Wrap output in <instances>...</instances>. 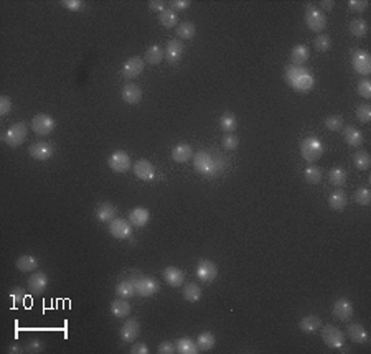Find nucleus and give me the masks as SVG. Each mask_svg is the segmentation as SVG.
<instances>
[{
    "label": "nucleus",
    "instance_id": "31",
    "mask_svg": "<svg viewBox=\"0 0 371 354\" xmlns=\"http://www.w3.org/2000/svg\"><path fill=\"white\" fill-rule=\"evenodd\" d=\"M38 260H36L33 255H20L17 260V268L20 272H33L38 268Z\"/></svg>",
    "mask_w": 371,
    "mask_h": 354
},
{
    "label": "nucleus",
    "instance_id": "38",
    "mask_svg": "<svg viewBox=\"0 0 371 354\" xmlns=\"http://www.w3.org/2000/svg\"><path fill=\"white\" fill-rule=\"evenodd\" d=\"M160 23H162V27H165V28H173L178 23L177 12H173L172 9H165L160 14Z\"/></svg>",
    "mask_w": 371,
    "mask_h": 354
},
{
    "label": "nucleus",
    "instance_id": "33",
    "mask_svg": "<svg viewBox=\"0 0 371 354\" xmlns=\"http://www.w3.org/2000/svg\"><path fill=\"white\" fill-rule=\"evenodd\" d=\"M346 203H348V198H346V194L343 191H335L330 194V198H328V204L333 211H343L346 207Z\"/></svg>",
    "mask_w": 371,
    "mask_h": 354
},
{
    "label": "nucleus",
    "instance_id": "43",
    "mask_svg": "<svg viewBox=\"0 0 371 354\" xmlns=\"http://www.w3.org/2000/svg\"><path fill=\"white\" fill-rule=\"evenodd\" d=\"M305 181L310 183V185H319L322 181V170L315 167V165H310L305 170Z\"/></svg>",
    "mask_w": 371,
    "mask_h": 354
},
{
    "label": "nucleus",
    "instance_id": "7",
    "mask_svg": "<svg viewBox=\"0 0 371 354\" xmlns=\"http://www.w3.org/2000/svg\"><path fill=\"white\" fill-rule=\"evenodd\" d=\"M30 127H32V130L36 133V135L46 137V135H50V133L54 130L56 124H54V119L51 117V115H48V114H36L35 117L32 119V122H30Z\"/></svg>",
    "mask_w": 371,
    "mask_h": 354
},
{
    "label": "nucleus",
    "instance_id": "22",
    "mask_svg": "<svg viewBox=\"0 0 371 354\" xmlns=\"http://www.w3.org/2000/svg\"><path fill=\"white\" fill-rule=\"evenodd\" d=\"M163 278L170 287H180L185 284V273L178 267H167L163 270Z\"/></svg>",
    "mask_w": 371,
    "mask_h": 354
},
{
    "label": "nucleus",
    "instance_id": "12",
    "mask_svg": "<svg viewBox=\"0 0 371 354\" xmlns=\"http://www.w3.org/2000/svg\"><path fill=\"white\" fill-rule=\"evenodd\" d=\"M28 152H30V155H32V158H35V160L46 162V160H50V158L53 157L54 149H53L51 144L40 140V142H35V144L30 145Z\"/></svg>",
    "mask_w": 371,
    "mask_h": 354
},
{
    "label": "nucleus",
    "instance_id": "60",
    "mask_svg": "<svg viewBox=\"0 0 371 354\" xmlns=\"http://www.w3.org/2000/svg\"><path fill=\"white\" fill-rule=\"evenodd\" d=\"M9 352H10V354H14V352H22V349H20V346H18V344H12V346L9 347Z\"/></svg>",
    "mask_w": 371,
    "mask_h": 354
},
{
    "label": "nucleus",
    "instance_id": "40",
    "mask_svg": "<svg viewBox=\"0 0 371 354\" xmlns=\"http://www.w3.org/2000/svg\"><path fill=\"white\" fill-rule=\"evenodd\" d=\"M195 33H197V28L192 22H183L177 27V35L183 40H192Z\"/></svg>",
    "mask_w": 371,
    "mask_h": 354
},
{
    "label": "nucleus",
    "instance_id": "15",
    "mask_svg": "<svg viewBox=\"0 0 371 354\" xmlns=\"http://www.w3.org/2000/svg\"><path fill=\"white\" fill-rule=\"evenodd\" d=\"M134 173L139 180L144 181H152L155 178V168L149 160H139L134 163Z\"/></svg>",
    "mask_w": 371,
    "mask_h": 354
},
{
    "label": "nucleus",
    "instance_id": "30",
    "mask_svg": "<svg viewBox=\"0 0 371 354\" xmlns=\"http://www.w3.org/2000/svg\"><path fill=\"white\" fill-rule=\"evenodd\" d=\"M175 347H177V351L180 354H197V352H200L198 344L190 338H178L177 343H175Z\"/></svg>",
    "mask_w": 371,
    "mask_h": 354
},
{
    "label": "nucleus",
    "instance_id": "14",
    "mask_svg": "<svg viewBox=\"0 0 371 354\" xmlns=\"http://www.w3.org/2000/svg\"><path fill=\"white\" fill-rule=\"evenodd\" d=\"M144 66H145V61L141 56H132V58L127 59L122 66V76L126 79L137 78L144 71Z\"/></svg>",
    "mask_w": 371,
    "mask_h": 354
},
{
    "label": "nucleus",
    "instance_id": "5",
    "mask_svg": "<svg viewBox=\"0 0 371 354\" xmlns=\"http://www.w3.org/2000/svg\"><path fill=\"white\" fill-rule=\"evenodd\" d=\"M305 23H307L308 30H312L315 33H320L327 28V17L320 9L314 7V5H307Z\"/></svg>",
    "mask_w": 371,
    "mask_h": 354
},
{
    "label": "nucleus",
    "instance_id": "26",
    "mask_svg": "<svg viewBox=\"0 0 371 354\" xmlns=\"http://www.w3.org/2000/svg\"><path fill=\"white\" fill-rule=\"evenodd\" d=\"M111 313L115 318H126L131 313V303L127 302V298H115L111 303Z\"/></svg>",
    "mask_w": 371,
    "mask_h": 354
},
{
    "label": "nucleus",
    "instance_id": "16",
    "mask_svg": "<svg viewBox=\"0 0 371 354\" xmlns=\"http://www.w3.org/2000/svg\"><path fill=\"white\" fill-rule=\"evenodd\" d=\"M333 315L337 316L340 321H348L353 316V305L346 298H340L333 305Z\"/></svg>",
    "mask_w": 371,
    "mask_h": 354
},
{
    "label": "nucleus",
    "instance_id": "28",
    "mask_svg": "<svg viewBox=\"0 0 371 354\" xmlns=\"http://www.w3.org/2000/svg\"><path fill=\"white\" fill-rule=\"evenodd\" d=\"M310 56V51L305 45H297L294 46V50L290 53V59H292V64L294 66H303L305 64V61L308 59Z\"/></svg>",
    "mask_w": 371,
    "mask_h": 354
},
{
    "label": "nucleus",
    "instance_id": "19",
    "mask_svg": "<svg viewBox=\"0 0 371 354\" xmlns=\"http://www.w3.org/2000/svg\"><path fill=\"white\" fill-rule=\"evenodd\" d=\"M48 287V277L43 272H35L32 277L28 278V290L32 292L33 295H40L43 294Z\"/></svg>",
    "mask_w": 371,
    "mask_h": 354
},
{
    "label": "nucleus",
    "instance_id": "25",
    "mask_svg": "<svg viewBox=\"0 0 371 354\" xmlns=\"http://www.w3.org/2000/svg\"><path fill=\"white\" fill-rule=\"evenodd\" d=\"M343 138L350 147H360L363 144V133L353 125H346L343 130Z\"/></svg>",
    "mask_w": 371,
    "mask_h": 354
},
{
    "label": "nucleus",
    "instance_id": "47",
    "mask_svg": "<svg viewBox=\"0 0 371 354\" xmlns=\"http://www.w3.org/2000/svg\"><path fill=\"white\" fill-rule=\"evenodd\" d=\"M355 201L361 206H368L371 203V191L368 188H360L355 191Z\"/></svg>",
    "mask_w": 371,
    "mask_h": 354
},
{
    "label": "nucleus",
    "instance_id": "45",
    "mask_svg": "<svg viewBox=\"0 0 371 354\" xmlns=\"http://www.w3.org/2000/svg\"><path fill=\"white\" fill-rule=\"evenodd\" d=\"M343 119L340 117V115H328L325 119V127L328 130L332 132H337V130H342L343 129Z\"/></svg>",
    "mask_w": 371,
    "mask_h": 354
},
{
    "label": "nucleus",
    "instance_id": "37",
    "mask_svg": "<svg viewBox=\"0 0 371 354\" xmlns=\"http://www.w3.org/2000/svg\"><path fill=\"white\" fill-rule=\"evenodd\" d=\"M328 180H330V183L333 186H343L346 183V172L343 168L340 167H335L330 170V173H328Z\"/></svg>",
    "mask_w": 371,
    "mask_h": 354
},
{
    "label": "nucleus",
    "instance_id": "39",
    "mask_svg": "<svg viewBox=\"0 0 371 354\" xmlns=\"http://www.w3.org/2000/svg\"><path fill=\"white\" fill-rule=\"evenodd\" d=\"M134 294H136V290H134V285L131 280H122V282H119L117 287H115V295L120 298H129Z\"/></svg>",
    "mask_w": 371,
    "mask_h": 354
},
{
    "label": "nucleus",
    "instance_id": "3",
    "mask_svg": "<svg viewBox=\"0 0 371 354\" xmlns=\"http://www.w3.org/2000/svg\"><path fill=\"white\" fill-rule=\"evenodd\" d=\"M325 152V145L319 137H307L300 142V155L305 162L314 163L317 162L319 158L324 155Z\"/></svg>",
    "mask_w": 371,
    "mask_h": 354
},
{
    "label": "nucleus",
    "instance_id": "29",
    "mask_svg": "<svg viewBox=\"0 0 371 354\" xmlns=\"http://www.w3.org/2000/svg\"><path fill=\"white\" fill-rule=\"evenodd\" d=\"M299 326H300V329H302L303 333L314 334V333H317V331H319V328L322 326V321H320L319 316L308 315V316H305V318H302V320H300Z\"/></svg>",
    "mask_w": 371,
    "mask_h": 354
},
{
    "label": "nucleus",
    "instance_id": "1",
    "mask_svg": "<svg viewBox=\"0 0 371 354\" xmlns=\"http://www.w3.org/2000/svg\"><path fill=\"white\" fill-rule=\"evenodd\" d=\"M228 167V160L221 154H216V150H200L193 157V168L195 172L206 178H215L221 175Z\"/></svg>",
    "mask_w": 371,
    "mask_h": 354
},
{
    "label": "nucleus",
    "instance_id": "27",
    "mask_svg": "<svg viewBox=\"0 0 371 354\" xmlns=\"http://www.w3.org/2000/svg\"><path fill=\"white\" fill-rule=\"evenodd\" d=\"M348 336L351 341H355V343L364 344L368 341V331L364 329L363 325H360V323H355V325L348 326Z\"/></svg>",
    "mask_w": 371,
    "mask_h": 354
},
{
    "label": "nucleus",
    "instance_id": "21",
    "mask_svg": "<svg viewBox=\"0 0 371 354\" xmlns=\"http://www.w3.org/2000/svg\"><path fill=\"white\" fill-rule=\"evenodd\" d=\"M149 219H150V213L145 207H134V209L129 211V223L134 228H144L149 223Z\"/></svg>",
    "mask_w": 371,
    "mask_h": 354
},
{
    "label": "nucleus",
    "instance_id": "11",
    "mask_svg": "<svg viewBox=\"0 0 371 354\" xmlns=\"http://www.w3.org/2000/svg\"><path fill=\"white\" fill-rule=\"evenodd\" d=\"M197 277L200 278V282L203 284H211L215 282L218 277V267L215 262L211 260H202L197 267Z\"/></svg>",
    "mask_w": 371,
    "mask_h": 354
},
{
    "label": "nucleus",
    "instance_id": "34",
    "mask_svg": "<svg viewBox=\"0 0 371 354\" xmlns=\"http://www.w3.org/2000/svg\"><path fill=\"white\" fill-rule=\"evenodd\" d=\"M163 50L159 46V45H152L147 51H145V56H144V61H147L149 64H160V61L163 59Z\"/></svg>",
    "mask_w": 371,
    "mask_h": 354
},
{
    "label": "nucleus",
    "instance_id": "52",
    "mask_svg": "<svg viewBox=\"0 0 371 354\" xmlns=\"http://www.w3.org/2000/svg\"><path fill=\"white\" fill-rule=\"evenodd\" d=\"M61 5L65 9H68L70 12H78L84 7V4L81 2V0H63Z\"/></svg>",
    "mask_w": 371,
    "mask_h": 354
},
{
    "label": "nucleus",
    "instance_id": "58",
    "mask_svg": "<svg viewBox=\"0 0 371 354\" xmlns=\"http://www.w3.org/2000/svg\"><path fill=\"white\" fill-rule=\"evenodd\" d=\"M149 7H150V10H154V12H162L165 10V2H162V0H152V2H149Z\"/></svg>",
    "mask_w": 371,
    "mask_h": 354
},
{
    "label": "nucleus",
    "instance_id": "35",
    "mask_svg": "<svg viewBox=\"0 0 371 354\" xmlns=\"http://www.w3.org/2000/svg\"><path fill=\"white\" fill-rule=\"evenodd\" d=\"M202 295H203L202 294V289H200L197 284H187L183 287V297H185L187 302H192V303L200 302Z\"/></svg>",
    "mask_w": 371,
    "mask_h": 354
},
{
    "label": "nucleus",
    "instance_id": "23",
    "mask_svg": "<svg viewBox=\"0 0 371 354\" xmlns=\"http://www.w3.org/2000/svg\"><path fill=\"white\" fill-rule=\"evenodd\" d=\"M96 218L99 219L101 223H111L112 219L117 218V207L111 203H102V204H99V207H97Z\"/></svg>",
    "mask_w": 371,
    "mask_h": 354
},
{
    "label": "nucleus",
    "instance_id": "2",
    "mask_svg": "<svg viewBox=\"0 0 371 354\" xmlns=\"http://www.w3.org/2000/svg\"><path fill=\"white\" fill-rule=\"evenodd\" d=\"M284 78L285 83L300 94L310 93L315 86L314 75L307 68H303V66H294V64L287 66L284 71Z\"/></svg>",
    "mask_w": 371,
    "mask_h": 354
},
{
    "label": "nucleus",
    "instance_id": "57",
    "mask_svg": "<svg viewBox=\"0 0 371 354\" xmlns=\"http://www.w3.org/2000/svg\"><path fill=\"white\" fill-rule=\"evenodd\" d=\"M131 352L132 354H149V347H147V344H144V343H136L132 346Z\"/></svg>",
    "mask_w": 371,
    "mask_h": 354
},
{
    "label": "nucleus",
    "instance_id": "53",
    "mask_svg": "<svg viewBox=\"0 0 371 354\" xmlns=\"http://www.w3.org/2000/svg\"><path fill=\"white\" fill-rule=\"evenodd\" d=\"M173 351H177V347H175L172 341H162L159 344V349H157L159 354H173Z\"/></svg>",
    "mask_w": 371,
    "mask_h": 354
},
{
    "label": "nucleus",
    "instance_id": "46",
    "mask_svg": "<svg viewBox=\"0 0 371 354\" xmlns=\"http://www.w3.org/2000/svg\"><path fill=\"white\" fill-rule=\"evenodd\" d=\"M356 119L363 122V124H368L371 120V106L369 104H361L356 109Z\"/></svg>",
    "mask_w": 371,
    "mask_h": 354
},
{
    "label": "nucleus",
    "instance_id": "44",
    "mask_svg": "<svg viewBox=\"0 0 371 354\" xmlns=\"http://www.w3.org/2000/svg\"><path fill=\"white\" fill-rule=\"evenodd\" d=\"M221 145L226 152H233L239 147V138L233 135V133H224V137L221 140Z\"/></svg>",
    "mask_w": 371,
    "mask_h": 354
},
{
    "label": "nucleus",
    "instance_id": "8",
    "mask_svg": "<svg viewBox=\"0 0 371 354\" xmlns=\"http://www.w3.org/2000/svg\"><path fill=\"white\" fill-rule=\"evenodd\" d=\"M322 339L328 347H333V349H340L342 346H345V334L340 328L333 326V325H327L322 329Z\"/></svg>",
    "mask_w": 371,
    "mask_h": 354
},
{
    "label": "nucleus",
    "instance_id": "13",
    "mask_svg": "<svg viewBox=\"0 0 371 354\" xmlns=\"http://www.w3.org/2000/svg\"><path fill=\"white\" fill-rule=\"evenodd\" d=\"M109 233L115 239H127L132 234V224L129 221H126V219L115 218L109 223Z\"/></svg>",
    "mask_w": 371,
    "mask_h": 354
},
{
    "label": "nucleus",
    "instance_id": "32",
    "mask_svg": "<svg viewBox=\"0 0 371 354\" xmlns=\"http://www.w3.org/2000/svg\"><path fill=\"white\" fill-rule=\"evenodd\" d=\"M220 127L224 133H233L238 127V119L233 112H224L220 119Z\"/></svg>",
    "mask_w": 371,
    "mask_h": 354
},
{
    "label": "nucleus",
    "instance_id": "4",
    "mask_svg": "<svg viewBox=\"0 0 371 354\" xmlns=\"http://www.w3.org/2000/svg\"><path fill=\"white\" fill-rule=\"evenodd\" d=\"M27 133H28V125L25 124V122H17V124L10 125L9 129L4 132L2 140L9 145V147L17 149L25 142Z\"/></svg>",
    "mask_w": 371,
    "mask_h": 354
},
{
    "label": "nucleus",
    "instance_id": "55",
    "mask_svg": "<svg viewBox=\"0 0 371 354\" xmlns=\"http://www.w3.org/2000/svg\"><path fill=\"white\" fill-rule=\"evenodd\" d=\"M170 5H172V10L173 12H178V10H187L192 4L188 2V0H172V2H170Z\"/></svg>",
    "mask_w": 371,
    "mask_h": 354
},
{
    "label": "nucleus",
    "instance_id": "48",
    "mask_svg": "<svg viewBox=\"0 0 371 354\" xmlns=\"http://www.w3.org/2000/svg\"><path fill=\"white\" fill-rule=\"evenodd\" d=\"M314 45H315V48H317L319 51H327L328 48L332 46V40H330V36H328V35L322 33L314 40Z\"/></svg>",
    "mask_w": 371,
    "mask_h": 354
},
{
    "label": "nucleus",
    "instance_id": "18",
    "mask_svg": "<svg viewBox=\"0 0 371 354\" xmlns=\"http://www.w3.org/2000/svg\"><path fill=\"white\" fill-rule=\"evenodd\" d=\"M141 334V325L136 320H129L124 323V326L120 328V339L124 343H134L137 336Z\"/></svg>",
    "mask_w": 371,
    "mask_h": 354
},
{
    "label": "nucleus",
    "instance_id": "36",
    "mask_svg": "<svg viewBox=\"0 0 371 354\" xmlns=\"http://www.w3.org/2000/svg\"><path fill=\"white\" fill-rule=\"evenodd\" d=\"M215 343H216L215 334L210 333V331L200 333L198 341H197V344H198V347H200V351H210V349H213V346H215Z\"/></svg>",
    "mask_w": 371,
    "mask_h": 354
},
{
    "label": "nucleus",
    "instance_id": "56",
    "mask_svg": "<svg viewBox=\"0 0 371 354\" xmlns=\"http://www.w3.org/2000/svg\"><path fill=\"white\" fill-rule=\"evenodd\" d=\"M25 351H28V352H40V351H43V343H41V341H38V339H33L32 343L27 346Z\"/></svg>",
    "mask_w": 371,
    "mask_h": 354
},
{
    "label": "nucleus",
    "instance_id": "9",
    "mask_svg": "<svg viewBox=\"0 0 371 354\" xmlns=\"http://www.w3.org/2000/svg\"><path fill=\"white\" fill-rule=\"evenodd\" d=\"M107 165H109V168L115 173H126L131 170L132 160H131L129 154H126V152H122V150H117L107 158Z\"/></svg>",
    "mask_w": 371,
    "mask_h": 354
},
{
    "label": "nucleus",
    "instance_id": "6",
    "mask_svg": "<svg viewBox=\"0 0 371 354\" xmlns=\"http://www.w3.org/2000/svg\"><path fill=\"white\" fill-rule=\"evenodd\" d=\"M131 282L134 285L136 294L141 295V297H145V298L155 295L157 292H159V289H160L159 282H157L155 278H152V277H134Z\"/></svg>",
    "mask_w": 371,
    "mask_h": 354
},
{
    "label": "nucleus",
    "instance_id": "51",
    "mask_svg": "<svg viewBox=\"0 0 371 354\" xmlns=\"http://www.w3.org/2000/svg\"><path fill=\"white\" fill-rule=\"evenodd\" d=\"M10 297H12V302L14 303H23L27 298V292L23 290L22 287H15V289H12Z\"/></svg>",
    "mask_w": 371,
    "mask_h": 354
},
{
    "label": "nucleus",
    "instance_id": "49",
    "mask_svg": "<svg viewBox=\"0 0 371 354\" xmlns=\"http://www.w3.org/2000/svg\"><path fill=\"white\" fill-rule=\"evenodd\" d=\"M358 94L363 96L364 99H369L371 97V81L368 78H364L358 83Z\"/></svg>",
    "mask_w": 371,
    "mask_h": 354
},
{
    "label": "nucleus",
    "instance_id": "59",
    "mask_svg": "<svg viewBox=\"0 0 371 354\" xmlns=\"http://www.w3.org/2000/svg\"><path fill=\"white\" fill-rule=\"evenodd\" d=\"M320 7H324L325 10H332L333 7H335V2H333V0H322Z\"/></svg>",
    "mask_w": 371,
    "mask_h": 354
},
{
    "label": "nucleus",
    "instance_id": "10",
    "mask_svg": "<svg viewBox=\"0 0 371 354\" xmlns=\"http://www.w3.org/2000/svg\"><path fill=\"white\" fill-rule=\"evenodd\" d=\"M351 64H353V69L364 78H368L371 75V56L368 51L364 50H356L351 56Z\"/></svg>",
    "mask_w": 371,
    "mask_h": 354
},
{
    "label": "nucleus",
    "instance_id": "24",
    "mask_svg": "<svg viewBox=\"0 0 371 354\" xmlns=\"http://www.w3.org/2000/svg\"><path fill=\"white\" fill-rule=\"evenodd\" d=\"M193 157V149L188 144H178L172 150V158L177 163H187Z\"/></svg>",
    "mask_w": 371,
    "mask_h": 354
},
{
    "label": "nucleus",
    "instance_id": "20",
    "mask_svg": "<svg viewBox=\"0 0 371 354\" xmlns=\"http://www.w3.org/2000/svg\"><path fill=\"white\" fill-rule=\"evenodd\" d=\"M120 96H122V99L131 104V106H136V104L141 102L142 99V89L137 86V84L134 83H129L126 84V86L122 88V93H120Z\"/></svg>",
    "mask_w": 371,
    "mask_h": 354
},
{
    "label": "nucleus",
    "instance_id": "42",
    "mask_svg": "<svg viewBox=\"0 0 371 354\" xmlns=\"http://www.w3.org/2000/svg\"><path fill=\"white\" fill-rule=\"evenodd\" d=\"M350 32L353 36H358V38H363L364 35L368 33V23L364 20H353L350 23Z\"/></svg>",
    "mask_w": 371,
    "mask_h": 354
},
{
    "label": "nucleus",
    "instance_id": "50",
    "mask_svg": "<svg viewBox=\"0 0 371 354\" xmlns=\"http://www.w3.org/2000/svg\"><path fill=\"white\" fill-rule=\"evenodd\" d=\"M12 107H14V104H12V99L9 96L0 97V115H2V117H5V115H9L12 112Z\"/></svg>",
    "mask_w": 371,
    "mask_h": 354
},
{
    "label": "nucleus",
    "instance_id": "41",
    "mask_svg": "<svg viewBox=\"0 0 371 354\" xmlns=\"http://www.w3.org/2000/svg\"><path fill=\"white\" fill-rule=\"evenodd\" d=\"M353 163L358 170H368L369 165H371V158L368 155V152H364V150L356 152L355 157H353Z\"/></svg>",
    "mask_w": 371,
    "mask_h": 354
},
{
    "label": "nucleus",
    "instance_id": "17",
    "mask_svg": "<svg viewBox=\"0 0 371 354\" xmlns=\"http://www.w3.org/2000/svg\"><path fill=\"white\" fill-rule=\"evenodd\" d=\"M163 54H165V59L168 61L170 64L178 63L181 54H183V43H181L180 40H170L167 43V46H165V51H163Z\"/></svg>",
    "mask_w": 371,
    "mask_h": 354
},
{
    "label": "nucleus",
    "instance_id": "54",
    "mask_svg": "<svg viewBox=\"0 0 371 354\" xmlns=\"http://www.w3.org/2000/svg\"><path fill=\"white\" fill-rule=\"evenodd\" d=\"M348 7L353 12H364V10H366V7H368V2H366V0H350Z\"/></svg>",
    "mask_w": 371,
    "mask_h": 354
}]
</instances>
